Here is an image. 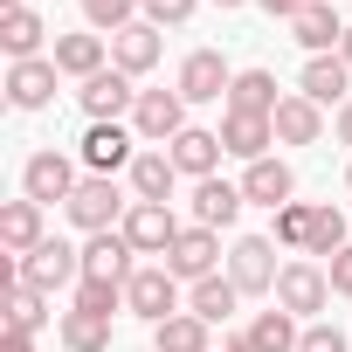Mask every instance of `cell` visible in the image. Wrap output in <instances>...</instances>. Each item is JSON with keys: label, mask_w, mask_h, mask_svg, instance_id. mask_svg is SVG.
<instances>
[{"label": "cell", "mask_w": 352, "mask_h": 352, "mask_svg": "<svg viewBox=\"0 0 352 352\" xmlns=\"http://www.w3.org/2000/svg\"><path fill=\"white\" fill-rule=\"evenodd\" d=\"M270 124H276V138H283V145H318V131H324V118H318V104H311L304 90H297V97H283Z\"/></svg>", "instance_id": "ffe728a7"}, {"label": "cell", "mask_w": 352, "mask_h": 352, "mask_svg": "<svg viewBox=\"0 0 352 352\" xmlns=\"http://www.w3.org/2000/svg\"><path fill=\"white\" fill-rule=\"evenodd\" d=\"M42 318H49V311H42V290L14 276V290H8V331H28V338H35V331H42Z\"/></svg>", "instance_id": "4dcf8cb0"}, {"label": "cell", "mask_w": 352, "mask_h": 352, "mask_svg": "<svg viewBox=\"0 0 352 352\" xmlns=\"http://www.w3.org/2000/svg\"><path fill=\"white\" fill-rule=\"evenodd\" d=\"M338 56H345V69H352V28H345V42H338Z\"/></svg>", "instance_id": "ee69618b"}, {"label": "cell", "mask_w": 352, "mask_h": 352, "mask_svg": "<svg viewBox=\"0 0 352 352\" xmlns=\"http://www.w3.org/2000/svg\"><path fill=\"white\" fill-rule=\"evenodd\" d=\"M152 345H159V352H208V318L173 311L166 324H152Z\"/></svg>", "instance_id": "4316f807"}, {"label": "cell", "mask_w": 352, "mask_h": 352, "mask_svg": "<svg viewBox=\"0 0 352 352\" xmlns=\"http://www.w3.org/2000/svg\"><path fill=\"white\" fill-rule=\"evenodd\" d=\"M0 42H8V56H14V63H35V49H42V21L21 8V14L0 21Z\"/></svg>", "instance_id": "d6a6232c"}, {"label": "cell", "mask_w": 352, "mask_h": 352, "mask_svg": "<svg viewBox=\"0 0 352 352\" xmlns=\"http://www.w3.org/2000/svg\"><path fill=\"white\" fill-rule=\"evenodd\" d=\"M173 283H180L173 270H138V276L124 283V304H131L145 324H166L173 311H180V290H173Z\"/></svg>", "instance_id": "277c9868"}, {"label": "cell", "mask_w": 352, "mask_h": 352, "mask_svg": "<svg viewBox=\"0 0 352 352\" xmlns=\"http://www.w3.org/2000/svg\"><path fill=\"white\" fill-rule=\"evenodd\" d=\"M221 145H228L235 159H249V166H256V159H263V145H276V124H270V118H256V111H228V118H221Z\"/></svg>", "instance_id": "e0dca14e"}, {"label": "cell", "mask_w": 352, "mask_h": 352, "mask_svg": "<svg viewBox=\"0 0 352 352\" xmlns=\"http://www.w3.org/2000/svg\"><path fill=\"white\" fill-rule=\"evenodd\" d=\"M242 194L263 201V208H290V166H283V159H256L249 180H242Z\"/></svg>", "instance_id": "484cf974"}, {"label": "cell", "mask_w": 352, "mask_h": 352, "mask_svg": "<svg viewBox=\"0 0 352 352\" xmlns=\"http://www.w3.org/2000/svg\"><path fill=\"white\" fill-rule=\"evenodd\" d=\"M21 187H28V201H69L76 194V166L63 159V152H35L28 166H21Z\"/></svg>", "instance_id": "30bf717a"}, {"label": "cell", "mask_w": 352, "mask_h": 352, "mask_svg": "<svg viewBox=\"0 0 352 352\" xmlns=\"http://www.w3.org/2000/svg\"><path fill=\"white\" fill-rule=\"evenodd\" d=\"M221 8H242V0H221Z\"/></svg>", "instance_id": "bcb514c9"}, {"label": "cell", "mask_w": 352, "mask_h": 352, "mask_svg": "<svg viewBox=\"0 0 352 352\" xmlns=\"http://www.w3.org/2000/svg\"><path fill=\"white\" fill-rule=\"evenodd\" d=\"M249 338H256L263 352H297V338H304V331H297V324H290V311L276 304V311H263V318L249 324Z\"/></svg>", "instance_id": "1f68e13d"}, {"label": "cell", "mask_w": 352, "mask_h": 352, "mask_svg": "<svg viewBox=\"0 0 352 352\" xmlns=\"http://www.w3.org/2000/svg\"><path fill=\"white\" fill-rule=\"evenodd\" d=\"M290 42H304L311 56H324V49L345 42V21L331 14V0H304V8L290 14Z\"/></svg>", "instance_id": "4fadbf2b"}, {"label": "cell", "mask_w": 352, "mask_h": 352, "mask_svg": "<svg viewBox=\"0 0 352 352\" xmlns=\"http://www.w3.org/2000/svg\"><path fill=\"white\" fill-rule=\"evenodd\" d=\"M242 187H228V180H201L194 187V214H201V228H228L235 214H242Z\"/></svg>", "instance_id": "603a6c76"}, {"label": "cell", "mask_w": 352, "mask_h": 352, "mask_svg": "<svg viewBox=\"0 0 352 352\" xmlns=\"http://www.w3.org/2000/svg\"><path fill=\"white\" fill-rule=\"evenodd\" d=\"M276 76L270 69H242L235 83H228V111H256V118H276Z\"/></svg>", "instance_id": "7402d4cb"}, {"label": "cell", "mask_w": 352, "mask_h": 352, "mask_svg": "<svg viewBox=\"0 0 352 352\" xmlns=\"http://www.w3.org/2000/svg\"><path fill=\"white\" fill-rule=\"evenodd\" d=\"M56 69L90 83V76L104 69V35H56Z\"/></svg>", "instance_id": "cb8c5ba5"}, {"label": "cell", "mask_w": 352, "mask_h": 352, "mask_svg": "<svg viewBox=\"0 0 352 352\" xmlns=\"http://www.w3.org/2000/svg\"><path fill=\"white\" fill-rule=\"evenodd\" d=\"M235 304H242L235 276H201V283H194V304H187V311H194V318H208V324H221V318H228Z\"/></svg>", "instance_id": "83f0119b"}, {"label": "cell", "mask_w": 352, "mask_h": 352, "mask_svg": "<svg viewBox=\"0 0 352 352\" xmlns=\"http://www.w3.org/2000/svg\"><path fill=\"white\" fill-rule=\"evenodd\" d=\"M63 208H69V221H76V228H90V235H111V221H124V214H131V208L118 201V187H111V180H97V173H90V180H76V194H69Z\"/></svg>", "instance_id": "7a4b0ae2"}, {"label": "cell", "mask_w": 352, "mask_h": 352, "mask_svg": "<svg viewBox=\"0 0 352 352\" xmlns=\"http://www.w3.org/2000/svg\"><path fill=\"white\" fill-rule=\"evenodd\" d=\"M345 83H352L345 56H311L304 63V97L311 104H345Z\"/></svg>", "instance_id": "44dd1931"}, {"label": "cell", "mask_w": 352, "mask_h": 352, "mask_svg": "<svg viewBox=\"0 0 352 352\" xmlns=\"http://www.w3.org/2000/svg\"><path fill=\"white\" fill-rule=\"evenodd\" d=\"M256 8H270V14H276V21H290V14H297V8H304V0H256Z\"/></svg>", "instance_id": "ab89813d"}, {"label": "cell", "mask_w": 352, "mask_h": 352, "mask_svg": "<svg viewBox=\"0 0 352 352\" xmlns=\"http://www.w3.org/2000/svg\"><path fill=\"white\" fill-rule=\"evenodd\" d=\"M118 235L131 242V256H166L180 242V221L166 214V201H131V214L118 221Z\"/></svg>", "instance_id": "6da1fadb"}, {"label": "cell", "mask_w": 352, "mask_h": 352, "mask_svg": "<svg viewBox=\"0 0 352 352\" xmlns=\"http://www.w3.org/2000/svg\"><path fill=\"white\" fill-rule=\"evenodd\" d=\"M21 283H35L42 297L56 290V283H69V276H83V249H69V242H42L35 256H21V270H14Z\"/></svg>", "instance_id": "5b68a950"}, {"label": "cell", "mask_w": 352, "mask_h": 352, "mask_svg": "<svg viewBox=\"0 0 352 352\" xmlns=\"http://www.w3.org/2000/svg\"><path fill=\"white\" fill-rule=\"evenodd\" d=\"M0 352H35V345H28V331H8V345H0Z\"/></svg>", "instance_id": "7bdbcfd3"}, {"label": "cell", "mask_w": 352, "mask_h": 352, "mask_svg": "<svg viewBox=\"0 0 352 352\" xmlns=\"http://www.w3.org/2000/svg\"><path fill=\"white\" fill-rule=\"evenodd\" d=\"M228 83H235V76H228V63H221L214 49H194V56L180 63V97H187V104H221Z\"/></svg>", "instance_id": "8fae6325"}, {"label": "cell", "mask_w": 352, "mask_h": 352, "mask_svg": "<svg viewBox=\"0 0 352 352\" xmlns=\"http://www.w3.org/2000/svg\"><path fill=\"white\" fill-rule=\"evenodd\" d=\"M345 180H352V173H345Z\"/></svg>", "instance_id": "7dc6e473"}, {"label": "cell", "mask_w": 352, "mask_h": 352, "mask_svg": "<svg viewBox=\"0 0 352 352\" xmlns=\"http://www.w3.org/2000/svg\"><path fill=\"white\" fill-rule=\"evenodd\" d=\"M138 8H145V21H152V28H180V21L201 8V0H138Z\"/></svg>", "instance_id": "8d00e7d4"}, {"label": "cell", "mask_w": 352, "mask_h": 352, "mask_svg": "<svg viewBox=\"0 0 352 352\" xmlns=\"http://www.w3.org/2000/svg\"><path fill=\"white\" fill-rule=\"evenodd\" d=\"M214 256H221V235L194 221V228H180V242L166 249V270L187 276V283H201V276H214Z\"/></svg>", "instance_id": "52a82bcc"}, {"label": "cell", "mask_w": 352, "mask_h": 352, "mask_svg": "<svg viewBox=\"0 0 352 352\" xmlns=\"http://www.w3.org/2000/svg\"><path fill=\"white\" fill-rule=\"evenodd\" d=\"M338 249H345V214H338V208H311L304 256H338Z\"/></svg>", "instance_id": "f546056e"}, {"label": "cell", "mask_w": 352, "mask_h": 352, "mask_svg": "<svg viewBox=\"0 0 352 352\" xmlns=\"http://www.w3.org/2000/svg\"><path fill=\"white\" fill-rule=\"evenodd\" d=\"M0 8H8V14H21V8H28V0H0Z\"/></svg>", "instance_id": "f6af8a7d"}, {"label": "cell", "mask_w": 352, "mask_h": 352, "mask_svg": "<svg viewBox=\"0 0 352 352\" xmlns=\"http://www.w3.org/2000/svg\"><path fill=\"white\" fill-rule=\"evenodd\" d=\"M324 297H331V276L318 270V263H283V276H276V304L297 318V311H324Z\"/></svg>", "instance_id": "9c48e42d"}, {"label": "cell", "mask_w": 352, "mask_h": 352, "mask_svg": "<svg viewBox=\"0 0 352 352\" xmlns=\"http://www.w3.org/2000/svg\"><path fill=\"white\" fill-rule=\"evenodd\" d=\"M83 276L124 290V283L138 276V270H131V242H124V235H90V242H83Z\"/></svg>", "instance_id": "7c38bea8"}, {"label": "cell", "mask_w": 352, "mask_h": 352, "mask_svg": "<svg viewBox=\"0 0 352 352\" xmlns=\"http://www.w3.org/2000/svg\"><path fill=\"white\" fill-rule=\"evenodd\" d=\"M228 352H263V345H256L249 331H228Z\"/></svg>", "instance_id": "60d3db41"}, {"label": "cell", "mask_w": 352, "mask_h": 352, "mask_svg": "<svg viewBox=\"0 0 352 352\" xmlns=\"http://www.w3.org/2000/svg\"><path fill=\"white\" fill-rule=\"evenodd\" d=\"M304 235H311V208H304V201H290V208H276V242H290V249H304Z\"/></svg>", "instance_id": "d590c367"}, {"label": "cell", "mask_w": 352, "mask_h": 352, "mask_svg": "<svg viewBox=\"0 0 352 352\" xmlns=\"http://www.w3.org/2000/svg\"><path fill=\"white\" fill-rule=\"evenodd\" d=\"M297 352H352V345H345V331H338V324H311V331L297 338Z\"/></svg>", "instance_id": "74e56055"}, {"label": "cell", "mask_w": 352, "mask_h": 352, "mask_svg": "<svg viewBox=\"0 0 352 352\" xmlns=\"http://www.w3.org/2000/svg\"><path fill=\"white\" fill-rule=\"evenodd\" d=\"M221 152H228L221 131H201V124H187L180 138H173V166L194 173V180H214V159H221Z\"/></svg>", "instance_id": "ac0fdd59"}, {"label": "cell", "mask_w": 352, "mask_h": 352, "mask_svg": "<svg viewBox=\"0 0 352 352\" xmlns=\"http://www.w3.org/2000/svg\"><path fill=\"white\" fill-rule=\"evenodd\" d=\"M131 124H138V138H180L187 131V97L180 90H138Z\"/></svg>", "instance_id": "8992f818"}, {"label": "cell", "mask_w": 352, "mask_h": 352, "mask_svg": "<svg viewBox=\"0 0 352 352\" xmlns=\"http://www.w3.org/2000/svg\"><path fill=\"white\" fill-rule=\"evenodd\" d=\"M63 345H69V352H111V318L69 311V318H63Z\"/></svg>", "instance_id": "f1b7e54d"}, {"label": "cell", "mask_w": 352, "mask_h": 352, "mask_svg": "<svg viewBox=\"0 0 352 352\" xmlns=\"http://www.w3.org/2000/svg\"><path fill=\"white\" fill-rule=\"evenodd\" d=\"M8 97H14V111H42V104L56 97V56L14 63V69H8Z\"/></svg>", "instance_id": "9a60e30c"}, {"label": "cell", "mask_w": 352, "mask_h": 352, "mask_svg": "<svg viewBox=\"0 0 352 352\" xmlns=\"http://www.w3.org/2000/svg\"><path fill=\"white\" fill-rule=\"evenodd\" d=\"M338 138H345V145H352V97H345V104H338Z\"/></svg>", "instance_id": "b9f144b4"}, {"label": "cell", "mask_w": 352, "mask_h": 352, "mask_svg": "<svg viewBox=\"0 0 352 352\" xmlns=\"http://www.w3.org/2000/svg\"><path fill=\"white\" fill-rule=\"evenodd\" d=\"M173 180H180L173 152H138V159H131V187H138V201H166Z\"/></svg>", "instance_id": "d4e9b609"}, {"label": "cell", "mask_w": 352, "mask_h": 352, "mask_svg": "<svg viewBox=\"0 0 352 352\" xmlns=\"http://www.w3.org/2000/svg\"><path fill=\"white\" fill-rule=\"evenodd\" d=\"M76 97H83L90 124H118V111H138V90H131V76H124L118 63H111V69H97V76H90Z\"/></svg>", "instance_id": "3957f363"}, {"label": "cell", "mask_w": 352, "mask_h": 352, "mask_svg": "<svg viewBox=\"0 0 352 352\" xmlns=\"http://www.w3.org/2000/svg\"><path fill=\"white\" fill-rule=\"evenodd\" d=\"M124 304V290L118 283H90V276H76V311H90V318H111Z\"/></svg>", "instance_id": "836d02e7"}, {"label": "cell", "mask_w": 352, "mask_h": 352, "mask_svg": "<svg viewBox=\"0 0 352 352\" xmlns=\"http://www.w3.org/2000/svg\"><path fill=\"white\" fill-rule=\"evenodd\" d=\"M0 242H8L14 256H35L49 235H42V201H8L0 208Z\"/></svg>", "instance_id": "d6986e66"}, {"label": "cell", "mask_w": 352, "mask_h": 352, "mask_svg": "<svg viewBox=\"0 0 352 352\" xmlns=\"http://www.w3.org/2000/svg\"><path fill=\"white\" fill-rule=\"evenodd\" d=\"M111 63H118L124 76H145V69L159 63V28H152V21L118 28V35H111Z\"/></svg>", "instance_id": "2e32d148"}, {"label": "cell", "mask_w": 352, "mask_h": 352, "mask_svg": "<svg viewBox=\"0 0 352 352\" xmlns=\"http://www.w3.org/2000/svg\"><path fill=\"white\" fill-rule=\"evenodd\" d=\"M331 290H345V297H352V242L331 256Z\"/></svg>", "instance_id": "f35d334b"}, {"label": "cell", "mask_w": 352, "mask_h": 352, "mask_svg": "<svg viewBox=\"0 0 352 352\" xmlns=\"http://www.w3.org/2000/svg\"><path fill=\"white\" fill-rule=\"evenodd\" d=\"M76 8L90 14V28H131V8H138V0H76Z\"/></svg>", "instance_id": "e575fe53"}, {"label": "cell", "mask_w": 352, "mask_h": 352, "mask_svg": "<svg viewBox=\"0 0 352 352\" xmlns=\"http://www.w3.org/2000/svg\"><path fill=\"white\" fill-rule=\"evenodd\" d=\"M228 276H235V290H276V242H263V235H242L235 242V256H228Z\"/></svg>", "instance_id": "ba28073f"}, {"label": "cell", "mask_w": 352, "mask_h": 352, "mask_svg": "<svg viewBox=\"0 0 352 352\" xmlns=\"http://www.w3.org/2000/svg\"><path fill=\"white\" fill-rule=\"evenodd\" d=\"M131 159H138V152H131V131H124V124H90V131H83V166L97 173V180H111V173L131 166Z\"/></svg>", "instance_id": "5bb4252c"}]
</instances>
